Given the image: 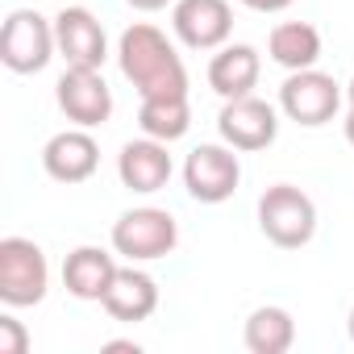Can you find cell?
Returning <instances> with one entry per match:
<instances>
[{
	"mask_svg": "<svg viewBox=\"0 0 354 354\" xmlns=\"http://www.w3.org/2000/svg\"><path fill=\"white\" fill-rule=\"evenodd\" d=\"M121 75L138 88V96H188V67L167 42V34L150 21H133L117 42Z\"/></svg>",
	"mask_w": 354,
	"mask_h": 354,
	"instance_id": "cell-1",
	"label": "cell"
},
{
	"mask_svg": "<svg viewBox=\"0 0 354 354\" xmlns=\"http://www.w3.org/2000/svg\"><path fill=\"white\" fill-rule=\"evenodd\" d=\"M259 230L279 250H300L317 234V205L296 184H271L259 196Z\"/></svg>",
	"mask_w": 354,
	"mask_h": 354,
	"instance_id": "cell-2",
	"label": "cell"
},
{
	"mask_svg": "<svg viewBox=\"0 0 354 354\" xmlns=\"http://www.w3.org/2000/svg\"><path fill=\"white\" fill-rule=\"evenodd\" d=\"M46 288L50 263L38 242L17 234L0 242V300H5V308H34L46 300Z\"/></svg>",
	"mask_w": 354,
	"mask_h": 354,
	"instance_id": "cell-3",
	"label": "cell"
},
{
	"mask_svg": "<svg viewBox=\"0 0 354 354\" xmlns=\"http://www.w3.org/2000/svg\"><path fill=\"white\" fill-rule=\"evenodd\" d=\"M180 246V225L167 209L142 205L113 221V250L129 263H158Z\"/></svg>",
	"mask_w": 354,
	"mask_h": 354,
	"instance_id": "cell-4",
	"label": "cell"
},
{
	"mask_svg": "<svg viewBox=\"0 0 354 354\" xmlns=\"http://www.w3.org/2000/svg\"><path fill=\"white\" fill-rule=\"evenodd\" d=\"M59 55L55 21H46L34 9H13L5 30H0V63L17 75H38Z\"/></svg>",
	"mask_w": 354,
	"mask_h": 354,
	"instance_id": "cell-5",
	"label": "cell"
},
{
	"mask_svg": "<svg viewBox=\"0 0 354 354\" xmlns=\"http://www.w3.org/2000/svg\"><path fill=\"white\" fill-rule=\"evenodd\" d=\"M342 109V84L317 67L304 71H288V80L279 84V113L304 129H317L325 121H333Z\"/></svg>",
	"mask_w": 354,
	"mask_h": 354,
	"instance_id": "cell-6",
	"label": "cell"
},
{
	"mask_svg": "<svg viewBox=\"0 0 354 354\" xmlns=\"http://www.w3.org/2000/svg\"><path fill=\"white\" fill-rule=\"evenodd\" d=\"M242 184V162L225 142H201L184 158V188L201 205H225Z\"/></svg>",
	"mask_w": 354,
	"mask_h": 354,
	"instance_id": "cell-7",
	"label": "cell"
},
{
	"mask_svg": "<svg viewBox=\"0 0 354 354\" xmlns=\"http://www.w3.org/2000/svg\"><path fill=\"white\" fill-rule=\"evenodd\" d=\"M55 100L63 117L80 129H96L113 117V88L96 67H67L55 84Z\"/></svg>",
	"mask_w": 354,
	"mask_h": 354,
	"instance_id": "cell-8",
	"label": "cell"
},
{
	"mask_svg": "<svg viewBox=\"0 0 354 354\" xmlns=\"http://www.w3.org/2000/svg\"><path fill=\"white\" fill-rule=\"evenodd\" d=\"M217 133L225 146L250 154V150H267L279 133V113L275 104L259 100L254 92L250 96H238V100H225L221 113H217Z\"/></svg>",
	"mask_w": 354,
	"mask_h": 354,
	"instance_id": "cell-9",
	"label": "cell"
},
{
	"mask_svg": "<svg viewBox=\"0 0 354 354\" xmlns=\"http://www.w3.org/2000/svg\"><path fill=\"white\" fill-rule=\"evenodd\" d=\"M171 30L188 50H221L234 34V9L230 0H175Z\"/></svg>",
	"mask_w": 354,
	"mask_h": 354,
	"instance_id": "cell-10",
	"label": "cell"
},
{
	"mask_svg": "<svg viewBox=\"0 0 354 354\" xmlns=\"http://www.w3.org/2000/svg\"><path fill=\"white\" fill-rule=\"evenodd\" d=\"M55 42H59V59L67 67H104L109 59V38H104V26L96 21V13L80 9V5H67L59 17H55Z\"/></svg>",
	"mask_w": 354,
	"mask_h": 354,
	"instance_id": "cell-11",
	"label": "cell"
},
{
	"mask_svg": "<svg viewBox=\"0 0 354 354\" xmlns=\"http://www.w3.org/2000/svg\"><path fill=\"white\" fill-rule=\"evenodd\" d=\"M100 167V146L88 129H63L42 146V171L55 184H88Z\"/></svg>",
	"mask_w": 354,
	"mask_h": 354,
	"instance_id": "cell-12",
	"label": "cell"
},
{
	"mask_svg": "<svg viewBox=\"0 0 354 354\" xmlns=\"http://www.w3.org/2000/svg\"><path fill=\"white\" fill-rule=\"evenodd\" d=\"M167 146H171V142H158V138H146V133H142L138 142H125V146H121V154H117V175H121V184H125L129 192L150 196V192H162V188H167L171 171H175Z\"/></svg>",
	"mask_w": 354,
	"mask_h": 354,
	"instance_id": "cell-13",
	"label": "cell"
},
{
	"mask_svg": "<svg viewBox=\"0 0 354 354\" xmlns=\"http://www.w3.org/2000/svg\"><path fill=\"white\" fill-rule=\"evenodd\" d=\"M100 304H104V313H109L113 321L138 325V321L154 317V308H158V283H154V275H146L138 263L117 267V275H113V283H109V292H104Z\"/></svg>",
	"mask_w": 354,
	"mask_h": 354,
	"instance_id": "cell-14",
	"label": "cell"
},
{
	"mask_svg": "<svg viewBox=\"0 0 354 354\" xmlns=\"http://www.w3.org/2000/svg\"><path fill=\"white\" fill-rule=\"evenodd\" d=\"M259 75H263V59L254 46L246 42H225L213 59H209V88L221 96V100H238V96H250L259 88Z\"/></svg>",
	"mask_w": 354,
	"mask_h": 354,
	"instance_id": "cell-15",
	"label": "cell"
},
{
	"mask_svg": "<svg viewBox=\"0 0 354 354\" xmlns=\"http://www.w3.org/2000/svg\"><path fill=\"white\" fill-rule=\"evenodd\" d=\"M117 275V259L100 246H75L67 259H63V288L75 296V300H88V304H100L109 283Z\"/></svg>",
	"mask_w": 354,
	"mask_h": 354,
	"instance_id": "cell-16",
	"label": "cell"
},
{
	"mask_svg": "<svg viewBox=\"0 0 354 354\" xmlns=\"http://www.w3.org/2000/svg\"><path fill=\"white\" fill-rule=\"evenodd\" d=\"M267 55L271 63H279L283 71H304L317 67L321 59V34L308 21H279L267 38Z\"/></svg>",
	"mask_w": 354,
	"mask_h": 354,
	"instance_id": "cell-17",
	"label": "cell"
},
{
	"mask_svg": "<svg viewBox=\"0 0 354 354\" xmlns=\"http://www.w3.org/2000/svg\"><path fill=\"white\" fill-rule=\"evenodd\" d=\"M242 342L250 354H288L296 346V321L288 308L279 304H263L246 317V329H242Z\"/></svg>",
	"mask_w": 354,
	"mask_h": 354,
	"instance_id": "cell-18",
	"label": "cell"
},
{
	"mask_svg": "<svg viewBox=\"0 0 354 354\" xmlns=\"http://www.w3.org/2000/svg\"><path fill=\"white\" fill-rule=\"evenodd\" d=\"M138 125L146 138L180 142L192 129V104H188V96H146L138 104Z\"/></svg>",
	"mask_w": 354,
	"mask_h": 354,
	"instance_id": "cell-19",
	"label": "cell"
},
{
	"mask_svg": "<svg viewBox=\"0 0 354 354\" xmlns=\"http://www.w3.org/2000/svg\"><path fill=\"white\" fill-rule=\"evenodd\" d=\"M26 350H30V329L13 313H5L0 317V354H26Z\"/></svg>",
	"mask_w": 354,
	"mask_h": 354,
	"instance_id": "cell-20",
	"label": "cell"
},
{
	"mask_svg": "<svg viewBox=\"0 0 354 354\" xmlns=\"http://www.w3.org/2000/svg\"><path fill=\"white\" fill-rule=\"evenodd\" d=\"M242 5L254 13H283V9H292V0H242Z\"/></svg>",
	"mask_w": 354,
	"mask_h": 354,
	"instance_id": "cell-21",
	"label": "cell"
},
{
	"mask_svg": "<svg viewBox=\"0 0 354 354\" xmlns=\"http://www.w3.org/2000/svg\"><path fill=\"white\" fill-rule=\"evenodd\" d=\"M129 9H138V13H158V9H167V5H175V0H125Z\"/></svg>",
	"mask_w": 354,
	"mask_h": 354,
	"instance_id": "cell-22",
	"label": "cell"
},
{
	"mask_svg": "<svg viewBox=\"0 0 354 354\" xmlns=\"http://www.w3.org/2000/svg\"><path fill=\"white\" fill-rule=\"evenodd\" d=\"M342 129H346V142H350V146H354V109H350V113H346V121H342Z\"/></svg>",
	"mask_w": 354,
	"mask_h": 354,
	"instance_id": "cell-23",
	"label": "cell"
},
{
	"mask_svg": "<svg viewBox=\"0 0 354 354\" xmlns=\"http://www.w3.org/2000/svg\"><path fill=\"white\" fill-rule=\"evenodd\" d=\"M104 350H142L138 342H104Z\"/></svg>",
	"mask_w": 354,
	"mask_h": 354,
	"instance_id": "cell-24",
	"label": "cell"
},
{
	"mask_svg": "<svg viewBox=\"0 0 354 354\" xmlns=\"http://www.w3.org/2000/svg\"><path fill=\"white\" fill-rule=\"evenodd\" d=\"M346 96H350V109H354V75H350V84H346Z\"/></svg>",
	"mask_w": 354,
	"mask_h": 354,
	"instance_id": "cell-25",
	"label": "cell"
},
{
	"mask_svg": "<svg viewBox=\"0 0 354 354\" xmlns=\"http://www.w3.org/2000/svg\"><path fill=\"white\" fill-rule=\"evenodd\" d=\"M346 329H350V342H354V308H350V317H346Z\"/></svg>",
	"mask_w": 354,
	"mask_h": 354,
	"instance_id": "cell-26",
	"label": "cell"
}]
</instances>
